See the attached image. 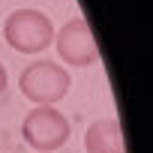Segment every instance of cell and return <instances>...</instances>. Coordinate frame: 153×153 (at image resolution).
<instances>
[{
	"label": "cell",
	"instance_id": "6da1fadb",
	"mask_svg": "<svg viewBox=\"0 0 153 153\" xmlns=\"http://www.w3.org/2000/svg\"><path fill=\"white\" fill-rule=\"evenodd\" d=\"M69 84H72L69 72L60 63H51V60H33L18 75L21 93L30 102H36V105H54V102H60L69 93Z\"/></svg>",
	"mask_w": 153,
	"mask_h": 153
},
{
	"label": "cell",
	"instance_id": "7a4b0ae2",
	"mask_svg": "<svg viewBox=\"0 0 153 153\" xmlns=\"http://www.w3.org/2000/svg\"><path fill=\"white\" fill-rule=\"evenodd\" d=\"M3 36L9 48L21 54H39L54 42V24L39 9H15L3 24Z\"/></svg>",
	"mask_w": 153,
	"mask_h": 153
},
{
	"label": "cell",
	"instance_id": "3957f363",
	"mask_svg": "<svg viewBox=\"0 0 153 153\" xmlns=\"http://www.w3.org/2000/svg\"><path fill=\"white\" fill-rule=\"evenodd\" d=\"M21 135L33 150L51 153V150H57V147H63L69 141V120L51 105H36L33 111L24 114Z\"/></svg>",
	"mask_w": 153,
	"mask_h": 153
},
{
	"label": "cell",
	"instance_id": "277c9868",
	"mask_svg": "<svg viewBox=\"0 0 153 153\" xmlns=\"http://www.w3.org/2000/svg\"><path fill=\"white\" fill-rule=\"evenodd\" d=\"M54 42H57V54L72 66H93L99 60V45H96V39L90 33V24L84 18L66 21L54 33Z\"/></svg>",
	"mask_w": 153,
	"mask_h": 153
},
{
	"label": "cell",
	"instance_id": "5b68a950",
	"mask_svg": "<svg viewBox=\"0 0 153 153\" xmlns=\"http://www.w3.org/2000/svg\"><path fill=\"white\" fill-rule=\"evenodd\" d=\"M84 147H87V153H126L120 123L114 117L93 120L84 132Z\"/></svg>",
	"mask_w": 153,
	"mask_h": 153
},
{
	"label": "cell",
	"instance_id": "8992f818",
	"mask_svg": "<svg viewBox=\"0 0 153 153\" xmlns=\"http://www.w3.org/2000/svg\"><path fill=\"white\" fill-rule=\"evenodd\" d=\"M6 81H9V75H6V69H3V63H0V93L6 90Z\"/></svg>",
	"mask_w": 153,
	"mask_h": 153
}]
</instances>
